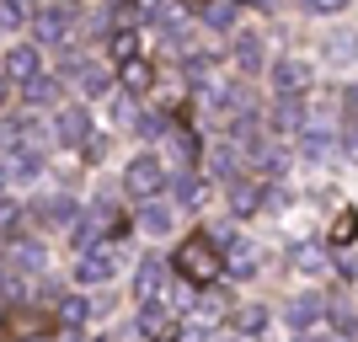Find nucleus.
<instances>
[{
    "label": "nucleus",
    "instance_id": "32",
    "mask_svg": "<svg viewBox=\"0 0 358 342\" xmlns=\"http://www.w3.org/2000/svg\"><path fill=\"white\" fill-rule=\"evenodd\" d=\"M305 6H310V11H343L348 0H305Z\"/></svg>",
    "mask_w": 358,
    "mask_h": 342
},
{
    "label": "nucleus",
    "instance_id": "12",
    "mask_svg": "<svg viewBox=\"0 0 358 342\" xmlns=\"http://www.w3.org/2000/svg\"><path fill=\"white\" fill-rule=\"evenodd\" d=\"M123 70V91H150L155 86V64L150 59H129V64H118Z\"/></svg>",
    "mask_w": 358,
    "mask_h": 342
},
{
    "label": "nucleus",
    "instance_id": "23",
    "mask_svg": "<svg viewBox=\"0 0 358 342\" xmlns=\"http://www.w3.org/2000/svg\"><path fill=\"white\" fill-rule=\"evenodd\" d=\"M171 225H177V214H171L166 204H155V198H150V208H145V230H150V236H166Z\"/></svg>",
    "mask_w": 358,
    "mask_h": 342
},
{
    "label": "nucleus",
    "instance_id": "17",
    "mask_svg": "<svg viewBox=\"0 0 358 342\" xmlns=\"http://www.w3.org/2000/svg\"><path fill=\"white\" fill-rule=\"evenodd\" d=\"M11 262H16V268H38V273H43L48 257H43V246H38V241H11Z\"/></svg>",
    "mask_w": 358,
    "mask_h": 342
},
{
    "label": "nucleus",
    "instance_id": "35",
    "mask_svg": "<svg viewBox=\"0 0 358 342\" xmlns=\"http://www.w3.org/2000/svg\"><path fill=\"white\" fill-rule=\"evenodd\" d=\"M6 177H11V171H6V161H0V187H6Z\"/></svg>",
    "mask_w": 358,
    "mask_h": 342
},
{
    "label": "nucleus",
    "instance_id": "40",
    "mask_svg": "<svg viewBox=\"0 0 358 342\" xmlns=\"http://www.w3.org/2000/svg\"><path fill=\"white\" fill-rule=\"evenodd\" d=\"M27 342H43V337H27Z\"/></svg>",
    "mask_w": 358,
    "mask_h": 342
},
{
    "label": "nucleus",
    "instance_id": "34",
    "mask_svg": "<svg viewBox=\"0 0 358 342\" xmlns=\"http://www.w3.org/2000/svg\"><path fill=\"white\" fill-rule=\"evenodd\" d=\"M198 342H236V337H224V332H220V337H198Z\"/></svg>",
    "mask_w": 358,
    "mask_h": 342
},
{
    "label": "nucleus",
    "instance_id": "4",
    "mask_svg": "<svg viewBox=\"0 0 358 342\" xmlns=\"http://www.w3.org/2000/svg\"><path fill=\"white\" fill-rule=\"evenodd\" d=\"M134 294L145 299V305H155V299H171V273H166L161 257H145L134 273Z\"/></svg>",
    "mask_w": 358,
    "mask_h": 342
},
{
    "label": "nucleus",
    "instance_id": "42",
    "mask_svg": "<svg viewBox=\"0 0 358 342\" xmlns=\"http://www.w3.org/2000/svg\"><path fill=\"white\" fill-rule=\"evenodd\" d=\"M353 123H358V118H353Z\"/></svg>",
    "mask_w": 358,
    "mask_h": 342
},
{
    "label": "nucleus",
    "instance_id": "8",
    "mask_svg": "<svg viewBox=\"0 0 358 342\" xmlns=\"http://www.w3.org/2000/svg\"><path fill=\"white\" fill-rule=\"evenodd\" d=\"M64 80H70V86H80L86 97H102L113 75H107L102 64H91V59H70V64H64Z\"/></svg>",
    "mask_w": 358,
    "mask_h": 342
},
{
    "label": "nucleus",
    "instance_id": "20",
    "mask_svg": "<svg viewBox=\"0 0 358 342\" xmlns=\"http://www.w3.org/2000/svg\"><path fill=\"white\" fill-rule=\"evenodd\" d=\"M230 321H236V332H246V337H252V332L268 327V311H262V305H236V315H230Z\"/></svg>",
    "mask_w": 358,
    "mask_h": 342
},
{
    "label": "nucleus",
    "instance_id": "36",
    "mask_svg": "<svg viewBox=\"0 0 358 342\" xmlns=\"http://www.w3.org/2000/svg\"><path fill=\"white\" fill-rule=\"evenodd\" d=\"M299 342H331V337H299Z\"/></svg>",
    "mask_w": 358,
    "mask_h": 342
},
{
    "label": "nucleus",
    "instance_id": "22",
    "mask_svg": "<svg viewBox=\"0 0 358 342\" xmlns=\"http://www.w3.org/2000/svg\"><path fill=\"white\" fill-rule=\"evenodd\" d=\"M38 214H43L48 225H75V214H80V208H75V198H48Z\"/></svg>",
    "mask_w": 358,
    "mask_h": 342
},
{
    "label": "nucleus",
    "instance_id": "26",
    "mask_svg": "<svg viewBox=\"0 0 358 342\" xmlns=\"http://www.w3.org/2000/svg\"><path fill=\"white\" fill-rule=\"evenodd\" d=\"M22 214H27L22 204H11V198H0V236H16V230H22Z\"/></svg>",
    "mask_w": 358,
    "mask_h": 342
},
{
    "label": "nucleus",
    "instance_id": "28",
    "mask_svg": "<svg viewBox=\"0 0 358 342\" xmlns=\"http://www.w3.org/2000/svg\"><path fill=\"white\" fill-rule=\"evenodd\" d=\"M294 262H299L305 273H327V252H321V246H299Z\"/></svg>",
    "mask_w": 358,
    "mask_h": 342
},
{
    "label": "nucleus",
    "instance_id": "1",
    "mask_svg": "<svg viewBox=\"0 0 358 342\" xmlns=\"http://www.w3.org/2000/svg\"><path fill=\"white\" fill-rule=\"evenodd\" d=\"M177 273L187 283H198V289H209V278H220L224 262H220V246H214L209 236H193L177 246Z\"/></svg>",
    "mask_w": 358,
    "mask_h": 342
},
{
    "label": "nucleus",
    "instance_id": "27",
    "mask_svg": "<svg viewBox=\"0 0 358 342\" xmlns=\"http://www.w3.org/2000/svg\"><path fill=\"white\" fill-rule=\"evenodd\" d=\"M177 193H182V204H203V198H209V182H203V177H182L177 182Z\"/></svg>",
    "mask_w": 358,
    "mask_h": 342
},
{
    "label": "nucleus",
    "instance_id": "33",
    "mask_svg": "<svg viewBox=\"0 0 358 342\" xmlns=\"http://www.w3.org/2000/svg\"><path fill=\"white\" fill-rule=\"evenodd\" d=\"M182 6H187V11H209L214 0H182Z\"/></svg>",
    "mask_w": 358,
    "mask_h": 342
},
{
    "label": "nucleus",
    "instance_id": "31",
    "mask_svg": "<svg viewBox=\"0 0 358 342\" xmlns=\"http://www.w3.org/2000/svg\"><path fill=\"white\" fill-rule=\"evenodd\" d=\"M230 16H236V6H230V0H220V6H209V22H214V27H230Z\"/></svg>",
    "mask_w": 358,
    "mask_h": 342
},
{
    "label": "nucleus",
    "instance_id": "37",
    "mask_svg": "<svg viewBox=\"0 0 358 342\" xmlns=\"http://www.w3.org/2000/svg\"><path fill=\"white\" fill-rule=\"evenodd\" d=\"M246 6H273V0H246Z\"/></svg>",
    "mask_w": 358,
    "mask_h": 342
},
{
    "label": "nucleus",
    "instance_id": "6",
    "mask_svg": "<svg viewBox=\"0 0 358 342\" xmlns=\"http://www.w3.org/2000/svg\"><path fill=\"white\" fill-rule=\"evenodd\" d=\"M54 134H59V145H70V150H80V145H91V118L80 113V107H59V118H54Z\"/></svg>",
    "mask_w": 358,
    "mask_h": 342
},
{
    "label": "nucleus",
    "instance_id": "30",
    "mask_svg": "<svg viewBox=\"0 0 358 342\" xmlns=\"http://www.w3.org/2000/svg\"><path fill=\"white\" fill-rule=\"evenodd\" d=\"M86 315H91V305H86V299H64V305H59V321H64V327H80Z\"/></svg>",
    "mask_w": 358,
    "mask_h": 342
},
{
    "label": "nucleus",
    "instance_id": "39",
    "mask_svg": "<svg viewBox=\"0 0 358 342\" xmlns=\"http://www.w3.org/2000/svg\"><path fill=\"white\" fill-rule=\"evenodd\" d=\"M0 97H6V80H0Z\"/></svg>",
    "mask_w": 358,
    "mask_h": 342
},
{
    "label": "nucleus",
    "instance_id": "9",
    "mask_svg": "<svg viewBox=\"0 0 358 342\" xmlns=\"http://www.w3.org/2000/svg\"><path fill=\"white\" fill-rule=\"evenodd\" d=\"M321 315H327V299H321V294H294V299H289V327L310 332Z\"/></svg>",
    "mask_w": 358,
    "mask_h": 342
},
{
    "label": "nucleus",
    "instance_id": "10",
    "mask_svg": "<svg viewBox=\"0 0 358 342\" xmlns=\"http://www.w3.org/2000/svg\"><path fill=\"white\" fill-rule=\"evenodd\" d=\"M6 75H11V80H22V86H27L32 75H38V48H32V43H16L11 54H6Z\"/></svg>",
    "mask_w": 358,
    "mask_h": 342
},
{
    "label": "nucleus",
    "instance_id": "41",
    "mask_svg": "<svg viewBox=\"0 0 358 342\" xmlns=\"http://www.w3.org/2000/svg\"><path fill=\"white\" fill-rule=\"evenodd\" d=\"M0 22H6V16H0Z\"/></svg>",
    "mask_w": 358,
    "mask_h": 342
},
{
    "label": "nucleus",
    "instance_id": "29",
    "mask_svg": "<svg viewBox=\"0 0 358 342\" xmlns=\"http://www.w3.org/2000/svg\"><path fill=\"white\" fill-rule=\"evenodd\" d=\"M353 236H358V214H337V225H331V246H348Z\"/></svg>",
    "mask_w": 358,
    "mask_h": 342
},
{
    "label": "nucleus",
    "instance_id": "21",
    "mask_svg": "<svg viewBox=\"0 0 358 342\" xmlns=\"http://www.w3.org/2000/svg\"><path fill=\"white\" fill-rule=\"evenodd\" d=\"M113 59H118V64L139 59V32L134 27H118V32H113Z\"/></svg>",
    "mask_w": 358,
    "mask_h": 342
},
{
    "label": "nucleus",
    "instance_id": "13",
    "mask_svg": "<svg viewBox=\"0 0 358 342\" xmlns=\"http://www.w3.org/2000/svg\"><path fill=\"white\" fill-rule=\"evenodd\" d=\"M327 321H331V332H337L343 342H358V315L348 311L343 299H331V305H327Z\"/></svg>",
    "mask_w": 358,
    "mask_h": 342
},
{
    "label": "nucleus",
    "instance_id": "38",
    "mask_svg": "<svg viewBox=\"0 0 358 342\" xmlns=\"http://www.w3.org/2000/svg\"><path fill=\"white\" fill-rule=\"evenodd\" d=\"M155 342H177V337H171V332H166V337H155Z\"/></svg>",
    "mask_w": 358,
    "mask_h": 342
},
{
    "label": "nucleus",
    "instance_id": "25",
    "mask_svg": "<svg viewBox=\"0 0 358 342\" xmlns=\"http://www.w3.org/2000/svg\"><path fill=\"white\" fill-rule=\"evenodd\" d=\"M6 332H27V337H38V332H43V315H32V311H11V315H6Z\"/></svg>",
    "mask_w": 358,
    "mask_h": 342
},
{
    "label": "nucleus",
    "instance_id": "3",
    "mask_svg": "<svg viewBox=\"0 0 358 342\" xmlns=\"http://www.w3.org/2000/svg\"><path fill=\"white\" fill-rule=\"evenodd\" d=\"M70 32H75L70 6H48V11L32 16V38H38V43H48V48H70Z\"/></svg>",
    "mask_w": 358,
    "mask_h": 342
},
{
    "label": "nucleus",
    "instance_id": "24",
    "mask_svg": "<svg viewBox=\"0 0 358 342\" xmlns=\"http://www.w3.org/2000/svg\"><path fill=\"white\" fill-rule=\"evenodd\" d=\"M166 327H171V315H166L161 305H145V315H139V332H150V337H166Z\"/></svg>",
    "mask_w": 358,
    "mask_h": 342
},
{
    "label": "nucleus",
    "instance_id": "16",
    "mask_svg": "<svg viewBox=\"0 0 358 342\" xmlns=\"http://www.w3.org/2000/svg\"><path fill=\"white\" fill-rule=\"evenodd\" d=\"M220 315H224V294H214V289H203V299H198V305H193V321H198V327H214Z\"/></svg>",
    "mask_w": 358,
    "mask_h": 342
},
{
    "label": "nucleus",
    "instance_id": "18",
    "mask_svg": "<svg viewBox=\"0 0 358 342\" xmlns=\"http://www.w3.org/2000/svg\"><path fill=\"white\" fill-rule=\"evenodd\" d=\"M22 91H27V102H32V107H48L54 97H59V80H48V75H32Z\"/></svg>",
    "mask_w": 358,
    "mask_h": 342
},
{
    "label": "nucleus",
    "instance_id": "11",
    "mask_svg": "<svg viewBox=\"0 0 358 342\" xmlns=\"http://www.w3.org/2000/svg\"><path fill=\"white\" fill-rule=\"evenodd\" d=\"M236 70H262V38H257V32H241L236 38Z\"/></svg>",
    "mask_w": 358,
    "mask_h": 342
},
{
    "label": "nucleus",
    "instance_id": "2",
    "mask_svg": "<svg viewBox=\"0 0 358 342\" xmlns=\"http://www.w3.org/2000/svg\"><path fill=\"white\" fill-rule=\"evenodd\" d=\"M166 187V161H155V155H139V161H129V171H123V193L129 198H161Z\"/></svg>",
    "mask_w": 358,
    "mask_h": 342
},
{
    "label": "nucleus",
    "instance_id": "14",
    "mask_svg": "<svg viewBox=\"0 0 358 342\" xmlns=\"http://www.w3.org/2000/svg\"><path fill=\"white\" fill-rule=\"evenodd\" d=\"M230 208H236V214H252V208H262V187H257V182H230Z\"/></svg>",
    "mask_w": 358,
    "mask_h": 342
},
{
    "label": "nucleus",
    "instance_id": "5",
    "mask_svg": "<svg viewBox=\"0 0 358 342\" xmlns=\"http://www.w3.org/2000/svg\"><path fill=\"white\" fill-rule=\"evenodd\" d=\"M118 273V252L113 246H91V252H80V262H75V283H107Z\"/></svg>",
    "mask_w": 358,
    "mask_h": 342
},
{
    "label": "nucleus",
    "instance_id": "7",
    "mask_svg": "<svg viewBox=\"0 0 358 342\" xmlns=\"http://www.w3.org/2000/svg\"><path fill=\"white\" fill-rule=\"evenodd\" d=\"M273 86H278V97H305V91H310V64L305 59H278L273 64Z\"/></svg>",
    "mask_w": 358,
    "mask_h": 342
},
{
    "label": "nucleus",
    "instance_id": "15",
    "mask_svg": "<svg viewBox=\"0 0 358 342\" xmlns=\"http://www.w3.org/2000/svg\"><path fill=\"white\" fill-rule=\"evenodd\" d=\"M327 59L331 64H358V32H337L327 43Z\"/></svg>",
    "mask_w": 358,
    "mask_h": 342
},
{
    "label": "nucleus",
    "instance_id": "19",
    "mask_svg": "<svg viewBox=\"0 0 358 342\" xmlns=\"http://www.w3.org/2000/svg\"><path fill=\"white\" fill-rule=\"evenodd\" d=\"M252 268H257V252L246 246V241H236V246H230V257H224V273H236V278H246Z\"/></svg>",
    "mask_w": 358,
    "mask_h": 342
}]
</instances>
